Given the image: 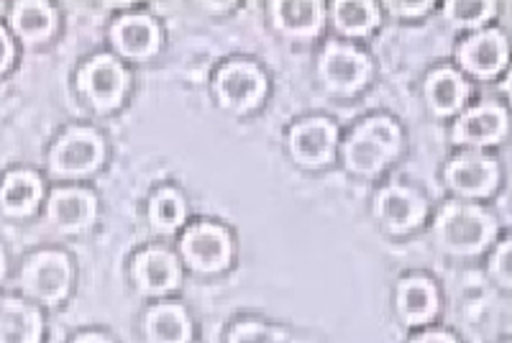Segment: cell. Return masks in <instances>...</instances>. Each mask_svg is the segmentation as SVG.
I'll list each match as a JSON object with an SVG mask.
<instances>
[{"mask_svg":"<svg viewBox=\"0 0 512 343\" xmlns=\"http://www.w3.org/2000/svg\"><path fill=\"white\" fill-rule=\"evenodd\" d=\"M264 90H267V82H264V75L256 70L254 64L233 62L218 75L221 103L233 108V111H249V108L259 105Z\"/></svg>","mask_w":512,"mask_h":343,"instance_id":"4","label":"cell"},{"mask_svg":"<svg viewBox=\"0 0 512 343\" xmlns=\"http://www.w3.org/2000/svg\"><path fill=\"white\" fill-rule=\"evenodd\" d=\"M95 200L88 190H59L49 203V216L62 228H80L93 218Z\"/></svg>","mask_w":512,"mask_h":343,"instance_id":"19","label":"cell"},{"mask_svg":"<svg viewBox=\"0 0 512 343\" xmlns=\"http://www.w3.org/2000/svg\"><path fill=\"white\" fill-rule=\"evenodd\" d=\"M182 256L198 272H221L231 262V239L221 226L198 223L182 236Z\"/></svg>","mask_w":512,"mask_h":343,"instance_id":"3","label":"cell"},{"mask_svg":"<svg viewBox=\"0 0 512 343\" xmlns=\"http://www.w3.org/2000/svg\"><path fill=\"white\" fill-rule=\"evenodd\" d=\"M438 297L436 290H433L431 282L425 280H405L397 290V308H400V315L408 323L418 326V323H425L436 313Z\"/></svg>","mask_w":512,"mask_h":343,"instance_id":"18","label":"cell"},{"mask_svg":"<svg viewBox=\"0 0 512 343\" xmlns=\"http://www.w3.org/2000/svg\"><path fill=\"white\" fill-rule=\"evenodd\" d=\"M0 274H3V254H0Z\"/></svg>","mask_w":512,"mask_h":343,"instance_id":"33","label":"cell"},{"mask_svg":"<svg viewBox=\"0 0 512 343\" xmlns=\"http://www.w3.org/2000/svg\"><path fill=\"white\" fill-rule=\"evenodd\" d=\"M428 100H431L436 113H454L459 111L466 100V85L456 72L438 70L428 80Z\"/></svg>","mask_w":512,"mask_h":343,"instance_id":"21","label":"cell"},{"mask_svg":"<svg viewBox=\"0 0 512 343\" xmlns=\"http://www.w3.org/2000/svg\"><path fill=\"white\" fill-rule=\"evenodd\" d=\"M146 336L152 343H187L190 320L177 305H157L146 315Z\"/></svg>","mask_w":512,"mask_h":343,"instance_id":"17","label":"cell"},{"mask_svg":"<svg viewBox=\"0 0 512 343\" xmlns=\"http://www.w3.org/2000/svg\"><path fill=\"white\" fill-rule=\"evenodd\" d=\"M100 159H103V141L88 128H80L54 146L52 167L62 175H82L98 167Z\"/></svg>","mask_w":512,"mask_h":343,"instance_id":"7","label":"cell"},{"mask_svg":"<svg viewBox=\"0 0 512 343\" xmlns=\"http://www.w3.org/2000/svg\"><path fill=\"white\" fill-rule=\"evenodd\" d=\"M390 8H395V11H402V13H410V16H415V13H423L431 8V3H413V6H408V3H392Z\"/></svg>","mask_w":512,"mask_h":343,"instance_id":"30","label":"cell"},{"mask_svg":"<svg viewBox=\"0 0 512 343\" xmlns=\"http://www.w3.org/2000/svg\"><path fill=\"white\" fill-rule=\"evenodd\" d=\"M459 59L466 70L477 77H492L507 62V41L500 31H482L466 39L459 49Z\"/></svg>","mask_w":512,"mask_h":343,"instance_id":"10","label":"cell"},{"mask_svg":"<svg viewBox=\"0 0 512 343\" xmlns=\"http://www.w3.org/2000/svg\"><path fill=\"white\" fill-rule=\"evenodd\" d=\"M149 218L157 228L162 231H172L182 223L185 218V203H182V195L172 187H164L152 198V205H149Z\"/></svg>","mask_w":512,"mask_h":343,"instance_id":"25","label":"cell"},{"mask_svg":"<svg viewBox=\"0 0 512 343\" xmlns=\"http://www.w3.org/2000/svg\"><path fill=\"white\" fill-rule=\"evenodd\" d=\"M80 88L90 98V103L100 111L118 105L126 90V72L121 70V64L113 62L108 57H98L82 70Z\"/></svg>","mask_w":512,"mask_h":343,"instance_id":"8","label":"cell"},{"mask_svg":"<svg viewBox=\"0 0 512 343\" xmlns=\"http://www.w3.org/2000/svg\"><path fill=\"white\" fill-rule=\"evenodd\" d=\"M446 13L448 18H454L456 24L461 26H479L495 13V6L482 3V0H474V3H448Z\"/></svg>","mask_w":512,"mask_h":343,"instance_id":"26","label":"cell"},{"mask_svg":"<svg viewBox=\"0 0 512 343\" xmlns=\"http://www.w3.org/2000/svg\"><path fill=\"white\" fill-rule=\"evenodd\" d=\"M413 343H456L448 333H425V336L415 338Z\"/></svg>","mask_w":512,"mask_h":343,"instance_id":"31","label":"cell"},{"mask_svg":"<svg viewBox=\"0 0 512 343\" xmlns=\"http://www.w3.org/2000/svg\"><path fill=\"white\" fill-rule=\"evenodd\" d=\"M446 180L464 198H477L495 187L497 167L487 157H459L446 167Z\"/></svg>","mask_w":512,"mask_h":343,"instance_id":"12","label":"cell"},{"mask_svg":"<svg viewBox=\"0 0 512 343\" xmlns=\"http://www.w3.org/2000/svg\"><path fill=\"white\" fill-rule=\"evenodd\" d=\"M41 333L39 315L13 300H0V343H36Z\"/></svg>","mask_w":512,"mask_h":343,"instance_id":"16","label":"cell"},{"mask_svg":"<svg viewBox=\"0 0 512 343\" xmlns=\"http://www.w3.org/2000/svg\"><path fill=\"white\" fill-rule=\"evenodd\" d=\"M369 70H372L369 59L349 44H328L323 59H320V72L328 85L336 90L361 88L367 82Z\"/></svg>","mask_w":512,"mask_h":343,"instance_id":"6","label":"cell"},{"mask_svg":"<svg viewBox=\"0 0 512 343\" xmlns=\"http://www.w3.org/2000/svg\"><path fill=\"white\" fill-rule=\"evenodd\" d=\"M277 13V24L285 31L297 36L313 34L320 26V18H323V6L320 3H277L274 6Z\"/></svg>","mask_w":512,"mask_h":343,"instance_id":"22","label":"cell"},{"mask_svg":"<svg viewBox=\"0 0 512 343\" xmlns=\"http://www.w3.org/2000/svg\"><path fill=\"white\" fill-rule=\"evenodd\" d=\"M400 128L390 118L374 116L356 126L344 146L346 167H351L359 175H372L379 172L387 162L395 159L400 152Z\"/></svg>","mask_w":512,"mask_h":343,"instance_id":"1","label":"cell"},{"mask_svg":"<svg viewBox=\"0 0 512 343\" xmlns=\"http://www.w3.org/2000/svg\"><path fill=\"white\" fill-rule=\"evenodd\" d=\"M377 213L392 231H408L423 218V203L405 187H390L377 200Z\"/></svg>","mask_w":512,"mask_h":343,"instance_id":"14","label":"cell"},{"mask_svg":"<svg viewBox=\"0 0 512 343\" xmlns=\"http://www.w3.org/2000/svg\"><path fill=\"white\" fill-rule=\"evenodd\" d=\"M507 116L497 105H477L469 113L459 118L454 126V141L456 144H495L505 136Z\"/></svg>","mask_w":512,"mask_h":343,"instance_id":"11","label":"cell"},{"mask_svg":"<svg viewBox=\"0 0 512 343\" xmlns=\"http://www.w3.org/2000/svg\"><path fill=\"white\" fill-rule=\"evenodd\" d=\"M67 282H70V267L62 254L54 251H44V254L34 256L24 272V287L36 297V300H47L54 303L67 292Z\"/></svg>","mask_w":512,"mask_h":343,"instance_id":"9","label":"cell"},{"mask_svg":"<svg viewBox=\"0 0 512 343\" xmlns=\"http://www.w3.org/2000/svg\"><path fill=\"white\" fill-rule=\"evenodd\" d=\"M113 44L128 59H146L157 49V26L146 16H123L113 24Z\"/></svg>","mask_w":512,"mask_h":343,"instance_id":"13","label":"cell"},{"mask_svg":"<svg viewBox=\"0 0 512 343\" xmlns=\"http://www.w3.org/2000/svg\"><path fill=\"white\" fill-rule=\"evenodd\" d=\"M13 26L26 39H44L52 31V11L47 3H18L13 8Z\"/></svg>","mask_w":512,"mask_h":343,"instance_id":"24","label":"cell"},{"mask_svg":"<svg viewBox=\"0 0 512 343\" xmlns=\"http://www.w3.org/2000/svg\"><path fill=\"white\" fill-rule=\"evenodd\" d=\"M231 343H274V336L269 328L259 326V323H241L233 328Z\"/></svg>","mask_w":512,"mask_h":343,"instance_id":"27","label":"cell"},{"mask_svg":"<svg viewBox=\"0 0 512 343\" xmlns=\"http://www.w3.org/2000/svg\"><path fill=\"white\" fill-rule=\"evenodd\" d=\"M377 6L359 3V0H341L333 3V21L344 34H364L377 24Z\"/></svg>","mask_w":512,"mask_h":343,"instance_id":"23","label":"cell"},{"mask_svg":"<svg viewBox=\"0 0 512 343\" xmlns=\"http://www.w3.org/2000/svg\"><path fill=\"white\" fill-rule=\"evenodd\" d=\"M492 274L500 280L502 287H510V241H502L497 249L495 262H492Z\"/></svg>","mask_w":512,"mask_h":343,"instance_id":"28","label":"cell"},{"mask_svg":"<svg viewBox=\"0 0 512 343\" xmlns=\"http://www.w3.org/2000/svg\"><path fill=\"white\" fill-rule=\"evenodd\" d=\"M75 343H111L105 336H100V333H88V336L77 338Z\"/></svg>","mask_w":512,"mask_h":343,"instance_id":"32","label":"cell"},{"mask_svg":"<svg viewBox=\"0 0 512 343\" xmlns=\"http://www.w3.org/2000/svg\"><path fill=\"white\" fill-rule=\"evenodd\" d=\"M492 233H495V226L487 213L472 208V205L446 208L436 226L438 244L454 254H474V251L484 249L487 241L492 239Z\"/></svg>","mask_w":512,"mask_h":343,"instance_id":"2","label":"cell"},{"mask_svg":"<svg viewBox=\"0 0 512 343\" xmlns=\"http://www.w3.org/2000/svg\"><path fill=\"white\" fill-rule=\"evenodd\" d=\"M11 57H13V47H11V41H8L6 31L0 29V72L6 70L8 64H11Z\"/></svg>","mask_w":512,"mask_h":343,"instance_id":"29","label":"cell"},{"mask_svg":"<svg viewBox=\"0 0 512 343\" xmlns=\"http://www.w3.org/2000/svg\"><path fill=\"white\" fill-rule=\"evenodd\" d=\"M134 277L141 290L167 292L177 285V262L175 256L162 249H149L136 256Z\"/></svg>","mask_w":512,"mask_h":343,"instance_id":"15","label":"cell"},{"mask_svg":"<svg viewBox=\"0 0 512 343\" xmlns=\"http://www.w3.org/2000/svg\"><path fill=\"white\" fill-rule=\"evenodd\" d=\"M39 198L41 185L36 180V175H31V172H13L3 182V190H0V203H3V208L8 213H16V216H24V213L34 210Z\"/></svg>","mask_w":512,"mask_h":343,"instance_id":"20","label":"cell"},{"mask_svg":"<svg viewBox=\"0 0 512 343\" xmlns=\"http://www.w3.org/2000/svg\"><path fill=\"white\" fill-rule=\"evenodd\" d=\"M336 149V126L323 118L297 123L290 134V152L300 164L320 167L333 157Z\"/></svg>","mask_w":512,"mask_h":343,"instance_id":"5","label":"cell"}]
</instances>
